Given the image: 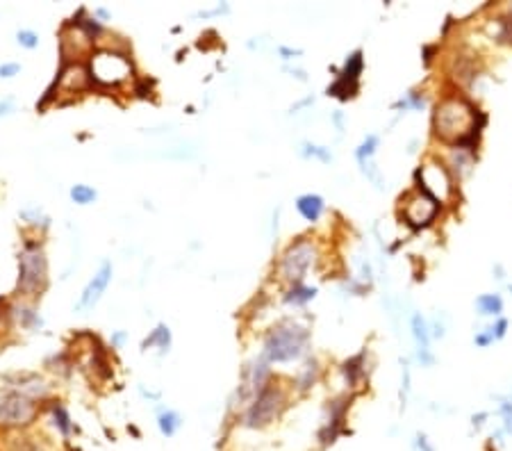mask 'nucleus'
Wrapping results in <instances>:
<instances>
[{"label":"nucleus","mask_w":512,"mask_h":451,"mask_svg":"<svg viewBox=\"0 0 512 451\" xmlns=\"http://www.w3.org/2000/svg\"><path fill=\"white\" fill-rule=\"evenodd\" d=\"M16 41L21 43L23 48H36V46H39V36H36V32H32V30H18Z\"/></svg>","instance_id":"obj_23"},{"label":"nucleus","mask_w":512,"mask_h":451,"mask_svg":"<svg viewBox=\"0 0 512 451\" xmlns=\"http://www.w3.org/2000/svg\"><path fill=\"white\" fill-rule=\"evenodd\" d=\"M476 116L478 109H473L464 98H446L437 105L435 133L458 146L471 144L476 140L478 128H483V123H476Z\"/></svg>","instance_id":"obj_1"},{"label":"nucleus","mask_w":512,"mask_h":451,"mask_svg":"<svg viewBox=\"0 0 512 451\" xmlns=\"http://www.w3.org/2000/svg\"><path fill=\"white\" fill-rule=\"evenodd\" d=\"M71 198L80 206H87V203H91V201H96V189L89 187V185H73Z\"/></svg>","instance_id":"obj_21"},{"label":"nucleus","mask_w":512,"mask_h":451,"mask_svg":"<svg viewBox=\"0 0 512 451\" xmlns=\"http://www.w3.org/2000/svg\"><path fill=\"white\" fill-rule=\"evenodd\" d=\"M312 262H314V246L310 242H305V239H298V242L291 244L287 248V253L282 255L280 269H282V276H285L287 281L298 285Z\"/></svg>","instance_id":"obj_8"},{"label":"nucleus","mask_w":512,"mask_h":451,"mask_svg":"<svg viewBox=\"0 0 512 451\" xmlns=\"http://www.w3.org/2000/svg\"><path fill=\"white\" fill-rule=\"evenodd\" d=\"M3 303H5V299H3V297H0V306H3Z\"/></svg>","instance_id":"obj_30"},{"label":"nucleus","mask_w":512,"mask_h":451,"mask_svg":"<svg viewBox=\"0 0 512 451\" xmlns=\"http://www.w3.org/2000/svg\"><path fill=\"white\" fill-rule=\"evenodd\" d=\"M296 208H298V213L303 215V219H307V222H317L324 213V198L317 194H303V196H298Z\"/></svg>","instance_id":"obj_14"},{"label":"nucleus","mask_w":512,"mask_h":451,"mask_svg":"<svg viewBox=\"0 0 512 451\" xmlns=\"http://www.w3.org/2000/svg\"><path fill=\"white\" fill-rule=\"evenodd\" d=\"M344 417H346V401H333L331 403V417L324 424L321 433H319V440H321V447L333 445L337 438H340L342 429H344Z\"/></svg>","instance_id":"obj_12"},{"label":"nucleus","mask_w":512,"mask_h":451,"mask_svg":"<svg viewBox=\"0 0 512 451\" xmlns=\"http://www.w3.org/2000/svg\"><path fill=\"white\" fill-rule=\"evenodd\" d=\"M48 281V262L39 244L27 242L18 255V292L36 294L46 288Z\"/></svg>","instance_id":"obj_4"},{"label":"nucleus","mask_w":512,"mask_h":451,"mask_svg":"<svg viewBox=\"0 0 512 451\" xmlns=\"http://www.w3.org/2000/svg\"><path fill=\"white\" fill-rule=\"evenodd\" d=\"M415 445H417V449H419V451H435V449H433V445L428 443V438H426L424 433H419V436H417V443H415Z\"/></svg>","instance_id":"obj_29"},{"label":"nucleus","mask_w":512,"mask_h":451,"mask_svg":"<svg viewBox=\"0 0 512 451\" xmlns=\"http://www.w3.org/2000/svg\"><path fill=\"white\" fill-rule=\"evenodd\" d=\"M506 328H508V321L506 319H499L497 326H492V333H494V339H501L506 335Z\"/></svg>","instance_id":"obj_28"},{"label":"nucleus","mask_w":512,"mask_h":451,"mask_svg":"<svg viewBox=\"0 0 512 451\" xmlns=\"http://www.w3.org/2000/svg\"><path fill=\"white\" fill-rule=\"evenodd\" d=\"M362 361H364V354L355 356V358H351V361H346V363H344V374H346V381H349L351 385H355V383H358V381L362 379V376H364Z\"/></svg>","instance_id":"obj_19"},{"label":"nucleus","mask_w":512,"mask_h":451,"mask_svg":"<svg viewBox=\"0 0 512 451\" xmlns=\"http://www.w3.org/2000/svg\"><path fill=\"white\" fill-rule=\"evenodd\" d=\"M413 335H415V342H417V351H419V358H422V363L431 365L433 358L428 356V342H431V337H428V326L422 315H415L413 317Z\"/></svg>","instance_id":"obj_13"},{"label":"nucleus","mask_w":512,"mask_h":451,"mask_svg":"<svg viewBox=\"0 0 512 451\" xmlns=\"http://www.w3.org/2000/svg\"><path fill=\"white\" fill-rule=\"evenodd\" d=\"M307 346V330L294 321H285L271 330L264 342V356L271 363H289L303 356Z\"/></svg>","instance_id":"obj_3"},{"label":"nucleus","mask_w":512,"mask_h":451,"mask_svg":"<svg viewBox=\"0 0 512 451\" xmlns=\"http://www.w3.org/2000/svg\"><path fill=\"white\" fill-rule=\"evenodd\" d=\"M39 415V403L23 390H7L0 397V424L7 429L30 426Z\"/></svg>","instance_id":"obj_5"},{"label":"nucleus","mask_w":512,"mask_h":451,"mask_svg":"<svg viewBox=\"0 0 512 451\" xmlns=\"http://www.w3.org/2000/svg\"><path fill=\"white\" fill-rule=\"evenodd\" d=\"M437 210H440V203H437V201L431 194H426V191H424V196L417 194L415 198L408 201V206H406V219H408L410 226L422 228V226H428V224L433 222L435 215H437Z\"/></svg>","instance_id":"obj_10"},{"label":"nucleus","mask_w":512,"mask_h":451,"mask_svg":"<svg viewBox=\"0 0 512 451\" xmlns=\"http://www.w3.org/2000/svg\"><path fill=\"white\" fill-rule=\"evenodd\" d=\"M18 319L23 321V326H30V324H36V315H34V310L30 308H18Z\"/></svg>","instance_id":"obj_26"},{"label":"nucleus","mask_w":512,"mask_h":451,"mask_svg":"<svg viewBox=\"0 0 512 451\" xmlns=\"http://www.w3.org/2000/svg\"><path fill=\"white\" fill-rule=\"evenodd\" d=\"M415 178L419 182V189H424L426 194H431L435 201H446L451 196L453 191V180L449 176V171H446L444 164H437V162H428L426 167L417 169Z\"/></svg>","instance_id":"obj_7"},{"label":"nucleus","mask_w":512,"mask_h":451,"mask_svg":"<svg viewBox=\"0 0 512 451\" xmlns=\"http://www.w3.org/2000/svg\"><path fill=\"white\" fill-rule=\"evenodd\" d=\"M305 155H317V158H321V160H331V153L319 149V146H312V144H305Z\"/></svg>","instance_id":"obj_27"},{"label":"nucleus","mask_w":512,"mask_h":451,"mask_svg":"<svg viewBox=\"0 0 512 451\" xmlns=\"http://www.w3.org/2000/svg\"><path fill=\"white\" fill-rule=\"evenodd\" d=\"M182 426V417L178 415L176 410H169V408H162L158 412V429L164 438H173L178 433V429Z\"/></svg>","instance_id":"obj_15"},{"label":"nucleus","mask_w":512,"mask_h":451,"mask_svg":"<svg viewBox=\"0 0 512 451\" xmlns=\"http://www.w3.org/2000/svg\"><path fill=\"white\" fill-rule=\"evenodd\" d=\"M362 67H364V60H362V51H355L349 60L344 64V71L337 76L335 85L328 87V94L331 96H337V98H351L355 96V91H358V78L362 73Z\"/></svg>","instance_id":"obj_9"},{"label":"nucleus","mask_w":512,"mask_h":451,"mask_svg":"<svg viewBox=\"0 0 512 451\" xmlns=\"http://www.w3.org/2000/svg\"><path fill=\"white\" fill-rule=\"evenodd\" d=\"M282 408H285V392L278 385H264L258 390V397L244 412V426L246 429H264L276 419Z\"/></svg>","instance_id":"obj_6"},{"label":"nucleus","mask_w":512,"mask_h":451,"mask_svg":"<svg viewBox=\"0 0 512 451\" xmlns=\"http://www.w3.org/2000/svg\"><path fill=\"white\" fill-rule=\"evenodd\" d=\"M109 278H112V264L103 262V264H100L98 274L87 283L85 292H82V297L78 301V310H91V308H94L96 303L100 301V297H103V292L107 290Z\"/></svg>","instance_id":"obj_11"},{"label":"nucleus","mask_w":512,"mask_h":451,"mask_svg":"<svg viewBox=\"0 0 512 451\" xmlns=\"http://www.w3.org/2000/svg\"><path fill=\"white\" fill-rule=\"evenodd\" d=\"M53 419H55V426H57V431H60L64 438L73 433L71 415H69V410L62 406V403H55V406H53Z\"/></svg>","instance_id":"obj_17"},{"label":"nucleus","mask_w":512,"mask_h":451,"mask_svg":"<svg viewBox=\"0 0 512 451\" xmlns=\"http://www.w3.org/2000/svg\"><path fill=\"white\" fill-rule=\"evenodd\" d=\"M501 415H504V426H506V433H512V401L506 399L501 403Z\"/></svg>","instance_id":"obj_24"},{"label":"nucleus","mask_w":512,"mask_h":451,"mask_svg":"<svg viewBox=\"0 0 512 451\" xmlns=\"http://www.w3.org/2000/svg\"><path fill=\"white\" fill-rule=\"evenodd\" d=\"M376 146H378V137L376 135H369L367 140H364L362 144H360V149H358V162L360 164H367L369 162V158L373 153H376Z\"/></svg>","instance_id":"obj_22"},{"label":"nucleus","mask_w":512,"mask_h":451,"mask_svg":"<svg viewBox=\"0 0 512 451\" xmlns=\"http://www.w3.org/2000/svg\"><path fill=\"white\" fill-rule=\"evenodd\" d=\"M18 71H21V64H16V62L0 64V78H12Z\"/></svg>","instance_id":"obj_25"},{"label":"nucleus","mask_w":512,"mask_h":451,"mask_svg":"<svg viewBox=\"0 0 512 451\" xmlns=\"http://www.w3.org/2000/svg\"><path fill=\"white\" fill-rule=\"evenodd\" d=\"M153 344H160L162 351H167V349H169V344H171V333H169V328L164 326V324L155 328V330H153V335H151V337H146L141 346H144V349H148V346H153Z\"/></svg>","instance_id":"obj_20"},{"label":"nucleus","mask_w":512,"mask_h":451,"mask_svg":"<svg viewBox=\"0 0 512 451\" xmlns=\"http://www.w3.org/2000/svg\"><path fill=\"white\" fill-rule=\"evenodd\" d=\"M476 306L480 310V315H501L504 301H501L499 294H483V297H478Z\"/></svg>","instance_id":"obj_16"},{"label":"nucleus","mask_w":512,"mask_h":451,"mask_svg":"<svg viewBox=\"0 0 512 451\" xmlns=\"http://www.w3.org/2000/svg\"><path fill=\"white\" fill-rule=\"evenodd\" d=\"M89 78L98 87L116 89L127 78H132V62L125 53L118 51H96L89 55Z\"/></svg>","instance_id":"obj_2"},{"label":"nucleus","mask_w":512,"mask_h":451,"mask_svg":"<svg viewBox=\"0 0 512 451\" xmlns=\"http://www.w3.org/2000/svg\"><path fill=\"white\" fill-rule=\"evenodd\" d=\"M314 294L317 290L314 288H305V285H294L287 294H285V301L287 303H294V306H298V303H307L310 299H314Z\"/></svg>","instance_id":"obj_18"}]
</instances>
